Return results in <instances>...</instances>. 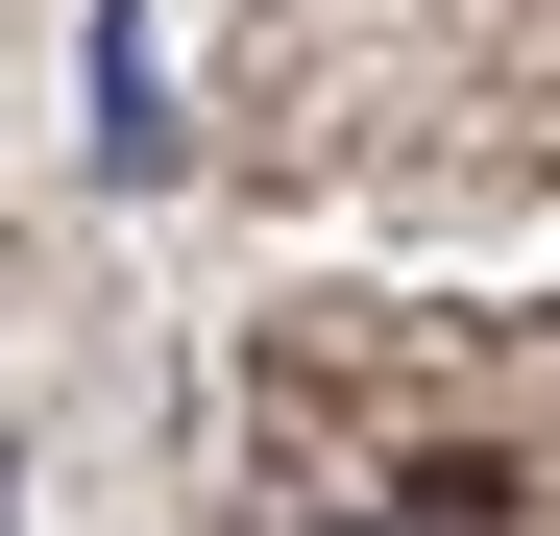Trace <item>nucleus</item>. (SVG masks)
<instances>
[{
    "mask_svg": "<svg viewBox=\"0 0 560 536\" xmlns=\"http://www.w3.org/2000/svg\"><path fill=\"white\" fill-rule=\"evenodd\" d=\"M0 536H25V488H0Z\"/></svg>",
    "mask_w": 560,
    "mask_h": 536,
    "instance_id": "nucleus-2",
    "label": "nucleus"
},
{
    "mask_svg": "<svg viewBox=\"0 0 560 536\" xmlns=\"http://www.w3.org/2000/svg\"><path fill=\"white\" fill-rule=\"evenodd\" d=\"M98 171H171V73H147L122 0H98Z\"/></svg>",
    "mask_w": 560,
    "mask_h": 536,
    "instance_id": "nucleus-1",
    "label": "nucleus"
},
{
    "mask_svg": "<svg viewBox=\"0 0 560 536\" xmlns=\"http://www.w3.org/2000/svg\"><path fill=\"white\" fill-rule=\"evenodd\" d=\"M341 536H390V512H341Z\"/></svg>",
    "mask_w": 560,
    "mask_h": 536,
    "instance_id": "nucleus-3",
    "label": "nucleus"
}]
</instances>
